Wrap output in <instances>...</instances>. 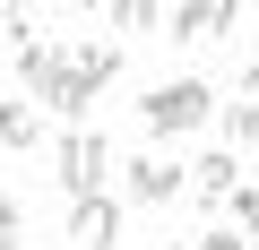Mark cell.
<instances>
[{"mask_svg":"<svg viewBox=\"0 0 259 250\" xmlns=\"http://www.w3.org/2000/svg\"><path fill=\"white\" fill-rule=\"evenodd\" d=\"M207 78H164V86H147V104H139V121H147V138L164 147V138H190L199 121H207Z\"/></svg>","mask_w":259,"mask_h":250,"instance_id":"obj_1","label":"cell"},{"mask_svg":"<svg viewBox=\"0 0 259 250\" xmlns=\"http://www.w3.org/2000/svg\"><path fill=\"white\" fill-rule=\"evenodd\" d=\"M52 173H61L69 198H95L104 173H112V138H104V130H61V138H52Z\"/></svg>","mask_w":259,"mask_h":250,"instance_id":"obj_2","label":"cell"},{"mask_svg":"<svg viewBox=\"0 0 259 250\" xmlns=\"http://www.w3.org/2000/svg\"><path fill=\"white\" fill-rule=\"evenodd\" d=\"M121 190L139 198V207H164L173 190H190V164H173L164 147H156V156H130V164H121Z\"/></svg>","mask_w":259,"mask_h":250,"instance_id":"obj_3","label":"cell"},{"mask_svg":"<svg viewBox=\"0 0 259 250\" xmlns=\"http://www.w3.org/2000/svg\"><path fill=\"white\" fill-rule=\"evenodd\" d=\"M69 241L78 250H112L121 241V198H104V190L95 198H69Z\"/></svg>","mask_w":259,"mask_h":250,"instance_id":"obj_4","label":"cell"},{"mask_svg":"<svg viewBox=\"0 0 259 250\" xmlns=\"http://www.w3.org/2000/svg\"><path fill=\"white\" fill-rule=\"evenodd\" d=\"M233 190H242V156H233V147H216V156L190 164V198H199V207H233Z\"/></svg>","mask_w":259,"mask_h":250,"instance_id":"obj_5","label":"cell"},{"mask_svg":"<svg viewBox=\"0 0 259 250\" xmlns=\"http://www.w3.org/2000/svg\"><path fill=\"white\" fill-rule=\"evenodd\" d=\"M164 26H173V43H216L233 26V0H182V9H164Z\"/></svg>","mask_w":259,"mask_h":250,"instance_id":"obj_6","label":"cell"},{"mask_svg":"<svg viewBox=\"0 0 259 250\" xmlns=\"http://www.w3.org/2000/svg\"><path fill=\"white\" fill-rule=\"evenodd\" d=\"M9 61H18V78L35 86V104H44V86L61 78V43H52V35H26V43H9Z\"/></svg>","mask_w":259,"mask_h":250,"instance_id":"obj_7","label":"cell"},{"mask_svg":"<svg viewBox=\"0 0 259 250\" xmlns=\"http://www.w3.org/2000/svg\"><path fill=\"white\" fill-rule=\"evenodd\" d=\"M61 61H69L87 86H112V78H121V43H95V35H87V43H69Z\"/></svg>","mask_w":259,"mask_h":250,"instance_id":"obj_8","label":"cell"},{"mask_svg":"<svg viewBox=\"0 0 259 250\" xmlns=\"http://www.w3.org/2000/svg\"><path fill=\"white\" fill-rule=\"evenodd\" d=\"M35 138H44V121H35L18 95H0V147H35Z\"/></svg>","mask_w":259,"mask_h":250,"instance_id":"obj_9","label":"cell"},{"mask_svg":"<svg viewBox=\"0 0 259 250\" xmlns=\"http://www.w3.org/2000/svg\"><path fill=\"white\" fill-rule=\"evenodd\" d=\"M104 26H130V35H147V26H164V9H156V0H112V9H104Z\"/></svg>","mask_w":259,"mask_h":250,"instance_id":"obj_10","label":"cell"},{"mask_svg":"<svg viewBox=\"0 0 259 250\" xmlns=\"http://www.w3.org/2000/svg\"><path fill=\"white\" fill-rule=\"evenodd\" d=\"M233 233H250V250H259V181L233 190Z\"/></svg>","mask_w":259,"mask_h":250,"instance_id":"obj_11","label":"cell"},{"mask_svg":"<svg viewBox=\"0 0 259 250\" xmlns=\"http://www.w3.org/2000/svg\"><path fill=\"white\" fill-rule=\"evenodd\" d=\"M225 138H233V147L259 138V104H233V112H225Z\"/></svg>","mask_w":259,"mask_h":250,"instance_id":"obj_12","label":"cell"},{"mask_svg":"<svg viewBox=\"0 0 259 250\" xmlns=\"http://www.w3.org/2000/svg\"><path fill=\"white\" fill-rule=\"evenodd\" d=\"M190 250H250V241H242V233H233V224H216V233H199V241H190Z\"/></svg>","mask_w":259,"mask_h":250,"instance_id":"obj_13","label":"cell"},{"mask_svg":"<svg viewBox=\"0 0 259 250\" xmlns=\"http://www.w3.org/2000/svg\"><path fill=\"white\" fill-rule=\"evenodd\" d=\"M0 250H18V198H0Z\"/></svg>","mask_w":259,"mask_h":250,"instance_id":"obj_14","label":"cell"},{"mask_svg":"<svg viewBox=\"0 0 259 250\" xmlns=\"http://www.w3.org/2000/svg\"><path fill=\"white\" fill-rule=\"evenodd\" d=\"M242 104H259V61H250V69H242Z\"/></svg>","mask_w":259,"mask_h":250,"instance_id":"obj_15","label":"cell"},{"mask_svg":"<svg viewBox=\"0 0 259 250\" xmlns=\"http://www.w3.org/2000/svg\"><path fill=\"white\" fill-rule=\"evenodd\" d=\"M164 250H190V241H164Z\"/></svg>","mask_w":259,"mask_h":250,"instance_id":"obj_16","label":"cell"}]
</instances>
